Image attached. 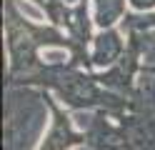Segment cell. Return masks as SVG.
<instances>
[{
    "label": "cell",
    "instance_id": "obj_1",
    "mask_svg": "<svg viewBox=\"0 0 155 150\" xmlns=\"http://www.w3.org/2000/svg\"><path fill=\"white\" fill-rule=\"evenodd\" d=\"M15 5H18V10H20L25 18H30L33 23H45V13L38 5H33L30 0H15Z\"/></svg>",
    "mask_w": 155,
    "mask_h": 150
},
{
    "label": "cell",
    "instance_id": "obj_2",
    "mask_svg": "<svg viewBox=\"0 0 155 150\" xmlns=\"http://www.w3.org/2000/svg\"><path fill=\"white\" fill-rule=\"evenodd\" d=\"M40 55L48 58V60H68V53H65V50H43Z\"/></svg>",
    "mask_w": 155,
    "mask_h": 150
}]
</instances>
